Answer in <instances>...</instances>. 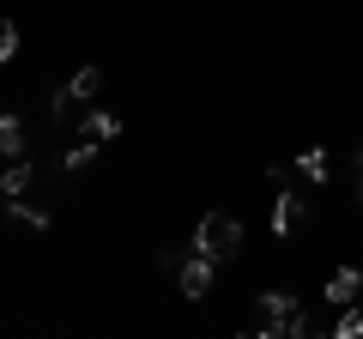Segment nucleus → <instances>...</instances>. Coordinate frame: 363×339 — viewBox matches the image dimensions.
<instances>
[{
    "label": "nucleus",
    "mask_w": 363,
    "mask_h": 339,
    "mask_svg": "<svg viewBox=\"0 0 363 339\" xmlns=\"http://www.w3.org/2000/svg\"><path fill=\"white\" fill-rule=\"evenodd\" d=\"M79 133H85V140H97V145H109V140H121V121L109 116V109H85Z\"/></svg>",
    "instance_id": "nucleus-6"
},
{
    "label": "nucleus",
    "mask_w": 363,
    "mask_h": 339,
    "mask_svg": "<svg viewBox=\"0 0 363 339\" xmlns=\"http://www.w3.org/2000/svg\"><path fill=\"white\" fill-rule=\"evenodd\" d=\"M255 333L260 339H303V333H309V315H303L297 309V303H291L285 297V291H267V297H260V321H255Z\"/></svg>",
    "instance_id": "nucleus-2"
},
{
    "label": "nucleus",
    "mask_w": 363,
    "mask_h": 339,
    "mask_svg": "<svg viewBox=\"0 0 363 339\" xmlns=\"http://www.w3.org/2000/svg\"><path fill=\"white\" fill-rule=\"evenodd\" d=\"M303 218H309V206H303V194H279L272 200V230L279 236H297Z\"/></svg>",
    "instance_id": "nucleus-5"
},
{
    "label": "nucleus",
    "mask_w": 363,
    "mask_h": 339,
    "mask_svg": "<svg viewBox=\"0 0 363 339\" xmlns=\"http://www.w3.org/2000/svg\"><path fill=\"white\" fill-rule=\"evenodd\" d=\"M0 152L25 157V121H18V116H0Z\"/></svg>",
    "instance_id": "nucleus-9"
},
{
    "label": "nucleus",
    "mask_w": 363,
    "mask_h": 339,
    "mask_svg": "<svg viewBox=\"0 0 363 339\" xmlns=\"http://www.w3.org/2000/svg\"><path fill=\"white\" fill-rule=\"evenodd\" d=\"M357 297H363V273L339 267V273L327 279V303H339V309H345V303H357Z\"/></svg>",
    "instance_id": "nucleus-7"
},
{
    "label": "nucleus",
    "mask_w": 363,
    "mask_h": 339,
    "mask_svg": "<svg viewBox=\"0 0 363 339\" xmlns=\"http://www.w3.org/2000/svg\"><path fill=\"white\" fill-rule=\"evenodd\" d=\"M25 188H30V164H25V157H6V170H0V194L18 200Z\"/></svg>",
    "instance_id": "nucleus-8"
},
{
    "label": "nucleus",
    "mask_w": 363,
    "mask_h": 339,
    "mask_svg": "<svg viewBox=\"0 0 363 339\" xmlns=\"http://www.w3.org/2000/svg\"><path fill=\"white\" fill-rule=\"evenodd\" d=\"M91 157H97V140H85V133H79L73 152L61 157V170H67V176H79V170H91Z\"/></svg>",
    "instance_id": "nucleus-10"
},
{
    "label": "nucleus",
    "mask_w": 363,
    "mask_h": 339,
    "mask_svg": "<svg viewBox=\"0 0 363 339\" xmlns=\"http://www.w3.org/2000/svg\"><path fill=\"white\" fill-rule=\"evenodd\" d=\"M97 91H104V67H79V73L67 79V91L55 97V116H61V109H73V104H91Z\"/></svg>",
    "instance_id": "nucleus-4"
},
{
    "label": "nucleus",
    "mask_w": 363,
    "mask_h": 339,
    "mask_svg": "<svg viewBox=\"0 0 363 339\" xmlns=\"http://www.w3.org/2000/svg\"><path fill=\"white\" fill-rule=\"evenodd\" d=\"M212 279H218V261L212 255H188V261H176V285H182V297H212Z\"/></svg>",
    "instance_id": "nucleus-3"
},
{
    "label": "nucleus",
    "mask_w": 363,
    "mask_h": 339,
    "mask_svg": "<svg viewBox=\"0 0 363 339\" xmlns=\"http://www.w3.org/2000/svg\"><path fill=\"white\" fill-rule=\"evenodd\" d=\"M13 55H18V25H13V18H0V67L13 61Z\"/></svg>",
    "instance_id": "nucleus-14"
},
{
    "label": "nucleus",
    "mask_w": 363,
    "mask_h": 339,
    "mask_svg": "<svg viewBox=\"0 0 363 339\" xmlns=\"http://www.w3.org/2000/svg\"><path fill=\"white\" fill-rule=\"evenodd\" d=\"M357 206H363V152H357Z\"/></svg>",
    "instance_id": "nucleus-15"
},
{
    "label": "nucleus",
    "mask_w": 363,
    "mask_h": 339,
    "mask_svg": "<svg viewBox=\"0 0 363 339\" xmlns=\"http://www.w3.org/2000/svg\"><path fill=\"white\" fill-rule=\"evenodd\" d=\"M333 333H339V339H357V333H363V303H345V315L333 321Z\"/></svg>",
    "instance_id": "nucleus-13"
},
{
    "label": "nucleus",
    "mask_w": 363,
    "mask_h": 339,
    "mask_svg": "<svg viewBox=\"0 0 363 339\" xmlns=\"http://www.w3.org/2000/svg\"><path fill=\"white\" fill-rule=\"evenodd\" d=\"M6 212H13L18 224H30V230H49V212H43V206H30L25 194H18V200H6Z\"/></svg>",
    "instance_id": "nucleus-11"
},
{
    "label": "nucleus",
    "mask_w": 363,
    "mask_h": 339,
    "mask_svg": "<svg viewBox=\"0 0 363 339\" xmlns=\"http://www.w3.org/2000/svg\"><path fill=\"white\" fill-rule=\"evenodd\" d=\"M194 248L212 255V261H236V255H242V224H236L230 212H206V218L194 224Z\"/></svg>",
    "instance_id": "nucleus-1"
},
{
    "label": "nucleus",
    "mask_w": 363,
    "mask_h": 339,
    "mask_svg": "<svg viewBox=\"0 0 363 339\" xmlns=\"http://www.w3.org/2000/svg\"><path fill=\"white\" fill-rule=\"evenodd\" d=\"M297 164H303V176H309V182H327V152H321V145L297 152Z\"/></svg>",
    "instance_id": "nucleus-12"
}]
</instances>
